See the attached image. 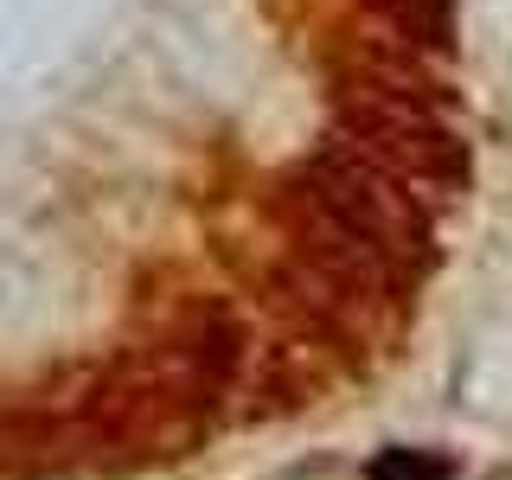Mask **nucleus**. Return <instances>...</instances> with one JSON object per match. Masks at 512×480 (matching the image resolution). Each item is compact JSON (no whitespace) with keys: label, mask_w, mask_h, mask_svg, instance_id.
<instances>
[{"label":"nucleus","mask_w":512,"mask_h":480,"mask_svg":"<svg viewBox=\"0 0 512 480\" xmlns=\"http://www.w3.org/2000/svg\"><path fill=\"white\" fill-rule=\"evenodd\" d=\"M333 122L340 148L384 167L404 186H461L468 180V148L442 122L436 90H423L404 64H365L333 90Z\"/></svg>","instance_id":"f257e3e1"},{"label":"nucleus","mask_w":512,"mask_h":480,"mask_svg":"<svg viewBox=\"0 0 512 480\" xmlns=\"http://www.w3.org/2000/svg\"><path fill=\"white\" fill-rule=\"evenodd\" d=\"M365 480H448V455H429V448H384V455H372Z\"/></svg>","instance_id":"20e7f679"},{"label":"nucleus","mask_w":512,"mask_h":480,"mask_svg":"<svg viewBox=\"0 0 512 480\" xmlns=\"http://www.w3.org/2000/svg\"><path fill=\"white\" fill-rule=\"evenodd\" d=\"M372 7L416 52H448V39H455V0H372Z\"/></svg>","instance_id":"7ed1b4c3"},{"label":"nucleus","mask_w":512,"mask_h":480,"mask_svg":"<svg viewBox=\"0 0 512 480\" xmlns=\"http://www.w3.org/2000/svg\"><path fill=\"white\" fill-rule=\"evenodd\" d=\"M295 192H301V218L352 237L359 250L384 256L391 269H404L429 250L423 199H416L404 180H391L384 167H372V160H359L346 148H327L320 160H308V173H301Z\"/></svg>","instance_id":"f03ea898"}]
</instances>
